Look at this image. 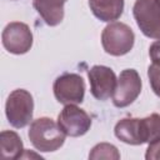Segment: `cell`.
I'll use <instances>...</instances> for the list:
<instances>
[{"label": "cell", "instance_id": "18", "mask_svg": "<svg viewBox=\"0 0 160 160\" xmlns=\"http://www.w3.org/2000/svg\"><path fill=\"white\" fill-rule=\"evenodd\" d=\"M145 159L146 160H150V159H160V141L154 142V144H149V146L146 149Z\"/></svg>", "mask_w": 160, "mask_h": 160}, {"label": "cell", "instance_id": "1", "mask_svg": "<svg viewBox=\"0 0 160 160\" xmlns=\"http://www.w3.org/2000/svg\"><path fill=\"white\" fill-rule=\"evenodd\" d=\"M28 136L32 146L41 152H51L60 149L66 134L51 118H39L30 124Z\"/></svg>", "mask_w": 160, "mask_h": 160}, {"label": "cell", "instance_id": "10", "mask_svg": "<svg viewBox=\"0 0 160 160\" xmlns=\"http://www.w3.org/2000/svg\"><path fill=\"white\" fill-rule=\"evenodd\" d=\"M68 0H34L32 5L49 26L59 25L64 19V4Z\"/></svg>", "mask_w": 160, "mask_h": 160}, {"label": "cell", "instance_id": "12", "mask_svg": "<svg viewBox=\"0 0 160 160\" xmlns=\"http://www.w3.org/2000/svg\"><path fill=\"white\" fill-rule=\"evenodd\" d=\"M115 136L129 145H141V130L139 118H124L119 120L114 128Z\"/></svg>", "mask_w": 160, "mask_h": 160}, {"label": "cell", "instance_id": "17", "mask_svg": "<svg viewBox=\"0 0 160 160\" xmlns=\"http://www.w3.org/2000/svg\"><path fill=\"white\" fill-rule=\"evenodd\" d=\"M149 55H150V59H151L152 64L160 65V39H158L156 41H154L150 45Z\"/></svg>", "mask_w": 160, "mask_h": 160}, {"label": "cell", "instance_id": "4", "mask_svg": "<svg viewBox=\"0 0 160 160\" xmlns=\"http://www.w3.org/2000/svg\"><path fill=\"white\" fill-rule=\"evenodd\" d=\"M134 19L140 31L150 39H160V1L136 0L132 8Z\"/></svg>", "mask_w": 160, "mask_h": 160}, {"label": "cell", "instance_id": "13", "mask_svg": "<svg viewBox=\"0 0 160 160\" xmlns=\"http://www.w3.org/2000/svg\"><path fill=\"white\" fill-rule=\"evenodd\" d=\"M0 150L4 160H15L22 158V151L25 149L18 132L4 130L0 132Z\"/></svg>", "mask_w": 160, "mask_h": 160}, {"label": "cell", "instance_id": "14", "mask_svg": "<svg viewBox=\"0 0 160 160\" xmlns=\"http://www.w3.org/2000/svg\"><path fill=\"white\" fill-rule=\"evenodd\" d=\"M140 130L144 144L160 141V115L151 114L150 116L140 119Z\"/></svg>", "mask_w": 160, "mask_h": 160}, {"label": "cell", "instance_id": "16", "mask_svg": "<svg viewBox=\"0 0 160 160\" xmlns=\"http://www.w3.org/2000/svg\"><path fill=\"white\" fill-rule=\"evenodd\" d=\"M148 78L152 91L160 98V65H150L148 68Z\"/></svg>", "mask_w": 160, "mask_h": 160}, {"label": "cell", "instance_id": "3", "mask_svg": "<svg viewBox=\"0 0 160 160\" xmlns=\"http://www.w3.org/2000/svg\"><path fill=\"white\" fill-rule=\"evenodd\" d=\"M5 114L11 126L22 129L30 124L34 114V99L25 89H16L10 92L5 104Z\"/></svg>", "mask_w": 160, "mask_h": 160}, {"label": "cell", "instance_id": "15", "mask_svg": "<svg viewBox=\"0 0 160 160\" xmlns=\"http://www.w3.org/2000/svg\"><path fill=\"white\" fill-rule=\"evenodd\" d=\"M89 159L98 160V159H110V160H119L120 159V152L118 151V148L109 142H100L96 144L90 154Z\"/></svg>", "mask_w": 160, "mask_h": 160}, {"label": "cell", "instance_id": "8", "mask_svg": "<svg viewBox=\"0 0 160 160\" xmlns=\"http://www.w3.org/2000/svg\"><path fill=\"white\" fill-rule=\"evenodd\" d=\"M4 48L15 55L26 54L32 46V32L25 22H9L1 34Z\"/></svg>", "mask_w": 160, "mask_h": 160}, {"label": "cell", "instance_id": "11", "mask_svg": "<svg viewBox=\"0 0 160 160\" xmlns=\"http://www.w3.org/2000/svg\"><path fill=\"white\" fill-rule=\"evenodd\" d=\"M89 6L100 21L111 22L118 20L124 11V0H89Z\"/></svg>", "mask_w": 160, "mask_h": 160}, {"label": "cell", "instance_id": "2", "mask_svg": "<svg viewBox=\"0 0 160 160\" xmlns=\"http://www.w3.org/2000/svg\"><path fill=\"white\" fill-rule=\"evenodd\" d=\"M135 42V35L130 26L124 22L114 21L105 26L101 32V44L106 54L122 56L128 54Z\"/></svg>", "mask_w": 160, "mask_h": 160}, {"label": "cell", "instance_id": "19", "mask_svg": "<svg viewBox=\"0 0 160 160\" xmlns=\"http://www.w3.org/2000/svg\"><path fill=\"white\" fill-rule=\"evenodd\" d=\"M159 1H160V0H159Z\"/></svg>", "mask_w": 160, "mask_h": 160}, {"label": "cell", "instance_id": "6", "mask_svg": "<svg viewBox=\"0 0 160 160\" xmlns=\"http://www.w3.org/2000/svg\"><path fill=\"white\" fill-rule=\"evenodd\" d=\"M58 125L66 136L79 138L90 130L91 118L85 110L76 106V104H69L58 115Z\"/></svg>", "mask_w": 160, "mask_h": 160}, {"label": "cell", "instance_id": "9", "mask_svg": "<svg viewBox=\"0 0 160 160\" xmlns=\"http://www.w3.org/2000/svg\"><path fill=\"white\" fill-rule=\"evenodd\" d=\"M90 92L98 100H106L112 96L116 88V75L114 70L105 65H94L88 71Z\"/></svg>", "mask_w": 160, "mask_h": 160}, {"label": "cell", "instance_id": "5", "mask_svg": "<svg viewBox=\"0 0 160 160\" xmlns=\"http://www.w3.org/2000/svg\"><path fill=\"white\" fill-rule=\"evenodd\" d=\"M52 90L60 104H81L85 96V81L78 74L65 72L56 78Z\"/></svg>", "mask_w": 160, "mask_h": 160}, {"label": "cell", "instance_id": "7", "mask_svg": "<svg viewBox=\"0 0 160 160\" xmlns=\"http://www.w3.org/2000/svg\"><path fill=\"white\" fill-rule=\"evenodd\" d=\"M141 92V79L135 69H125L120 72L112 94V104L116 108H126L132 104Z\"/></svg>", "mask_w": 160, "mask_h": 160}]
</instances>
